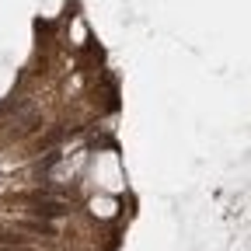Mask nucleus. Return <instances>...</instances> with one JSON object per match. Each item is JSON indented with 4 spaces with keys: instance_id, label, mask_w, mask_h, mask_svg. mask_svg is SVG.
Here are the masks:
<instances>
[{
    "instance_id": "nucleus-1",
    "label": "nucleus",
    "mask_w": 251,
    "mask_h": 251,
    "mask_svg": "<svg viewBox=\"0 0 251 251\" xmlns=\"http://www.w3.org/2000/svg\"><path fill=\"white\" fill-rule=\"evenodd\" d=\"M35 213L39 220H49V216H67L70 213V202H59V199H49V196H39L35 199Z\"/></svg>"
}]
</instances>
